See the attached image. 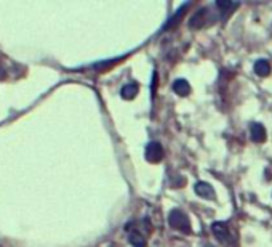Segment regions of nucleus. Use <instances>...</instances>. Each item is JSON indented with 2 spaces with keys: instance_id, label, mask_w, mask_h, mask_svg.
Segmentation results:
<instances>
[{
  "instance_id": "obj_7",
  "label": "nucleus",
  "mask_w": 272,
  "mask_h": 247,
  "mask_svg": "<svg viewBox=\"0 0 272 247\" xmlns=\"http://www.w3.org/2000/svg\"><path fill=\"white\" fill-rule=\"evenodd\" d=\"M138 92H139V85L136 82H132V83H127V85L120 90V95H122L123 99H133L138 95Z\"/></svg>"
},
{
  "instance_id": "obj_2",
  "label": "nucleus",
  "mask_w": 272,
  "mask_h": 247,
  "mask_svg": "<svg viewBox=\"0 0 272 247\" xmlns=\"http://www.w3.org/2000/svg\"><path fill=\"white\" fill-rule=\"evenodd\" d=\"M212 231H213L214 238H216L223 246H227V247L232 246V243H234V241H232V233H231V230H229L227 223H224V222L213 223L212 225Z\"/></svg>"
},
{
  "instance_id": "obj_3",
  "label": "nucleus",
  "mask_w": 272,
  "mask_h": 247,
  "mask_svg": "<svg viewBox=\"0 0 272 247\" xmlns=\"http://www.w3.org/2000/svg\"><path fill=\"white\" fill-rule=\"evenodd\" d=\"M144 156H146V161L152 162V164H157V162H160L165 156L164 146H162L159 141H151V143L146 146Z\"/></svg>"
},
{
  "instance_id": "obj_5",
  "label": "nucleus",
  "mask_w": 272,
  "mask_h": 247,
  "mask_svg": "<svg viewBox=\"0 0 272 247\" xmlns=\"http://www.w3.org/2000/svg\"><path fill=\"white\" fill-rule=\"evenodd\" d=\"M196 193L203 199H214V190L205 181H198L196 185Z\"/></svg>"
},
{
  "instance_id": "obj_6",
  "label": "nucleus",
  "mask_w": 272,
  "mask_h": 247,
  "mask_svg": "<svg viewBox=\"0 0 272 247\" xmlns=\"http://www.w3.org/2000/svg\"><path fill=\"white\" fill-rule=\"evenodd\" d=\"M173 90L176 95L180 97H187L191 93V85L186 79H178V81L173 82Z\"/></svg>"
},
{
  "instance_id": "obj_1",
  "label": "nucleus",
  "mask_w": 272,
  "mask_h": 247,
  "mask_svg": "<svg viewBox=\"0 0 272 247\" xmlns=\"http://www.w3.org/2000/svg\"><path fill=\"white\" fill-rule=\"evenodd\" d=\"M168 223L171 228H175L178 231H182L184 234H191V222L187 218V215L181 210H171L168 215Z\"/></svg>"
},
{
  "instance_id": "obj_9",
  "label": "nucleus",
  "mask_w": 272,
  "mask_h": 247,
  "mask_svg": "<svg viewBox=\"0 0 272 247\" xmlns=\"http://www.w3.org/2000/svg\"><path fill=\"white\" fill-rule=\"evenodd\" d=\"M255 72L261 77L271 74V63L268 60H258L255 63Z\"/></svg>"
},
{
  "instance_id": "obj_12",
  "label": "nucleus",
  "mask_w": 272,
  "mask_h": 247,
  "mask_svg": "<svg viewBox=\"0 0 272 247\" xmlns=\"http://www.w3.org/2000/svg\"><path fill=\"white\" fill-rule=\"evenodd\" d=\"M216 7H218L219 10H223L224 13H227L229 10H231V12H232L234 8H237V7H239V3L227 2V0H218V2H216Z\"/></svg>"
},
{
  "instance_id": "obj_11",
  "label": "nucleus",
  "mask_w": 272,
  "mask_h": 247,
  "mask_svg": "<svg viewBox=\"0 0 272 247\" xmlns=\"http://www.w3.org/2000/svg\"><path fill=\"white\" fill-rule=\"evenodd\" d=\"M128 239L135 247H146V239L143 238V234L138 233V231H132L128 236Z\"/></svg>"
},
{
  "instance_id": "obj_4",
  "label": "nucleus",
  "mask_w": 272,
  "mask_h": 247,
  "mask_svg": "<svg viewBox=\"0 0 272 247\" xmlns=\"http://www.w3.org/2000/svg\"><path fill=\"white\" fill-rule=\"evenodd\" d=\"M250 135H252V140L256 143H264L266 138H268V133H266V129L263 124L253 122L250 125Z\"/></svg>"
},
{
  "instance_id": "obj_8",
  "label": "nucleus",
  "mask_w": 272,
  "mask_h": 247,
  "mask_svg": "<svg viewBox=\"0 0 272 247\" xmlns=\"http://www.w3.org/2000/svg\"><path fill=\"white\" fill-rule=\"evenodd\" d=\"M205 16H207V10L205 8L198 10L194 16L191 18L189 26L192 29H198V28H202V26H205Z\"/></svg>"
},
{
  "instance_id": "obj_10",
  "label": "nucleus",
  "mask_w": 272,
  "mask_h": 247,
  "mask_svg": "<svg viewBox=\"0 0 272 247\" xmlns=\"http://www.w3.org/2000/svg\"><path fill=\"white\" fill-rule=\"evenodd\" d=\"M187 7H189V3H186L184 7L178 10L175 16H171V18H170L168 21H166V24H165V28H164V29H165V31H166V29H173L175 26H176L178 23H180V19L182 18V15H184V12H186V10H187Z\"/></svg>"
}]
</instances>
